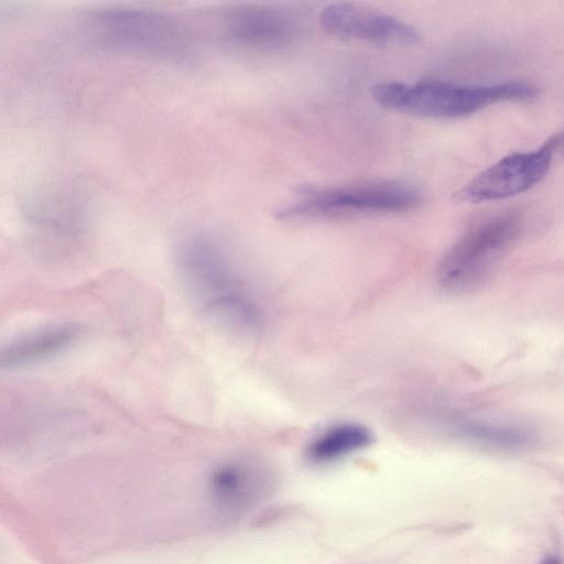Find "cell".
I'll return each instance as SVG.
<instances>
[{
    "instance_id": "1",
    "label": "cell",
    "mask_w": 564,
    "mask_h": 564,
    "mask_svg": "<svg viewBox=\"0 0 564 564\" xmlns=\"http://www.w3.org/2000/svg\"><path fill=\"white\" fill-rule=\"evenodd\" d=\"M176 265L186 293L205 315L240 329L258 327V306L215 241L202 235L186 238L177 248Z\"/></svg>"
},
{
    "instance_id": "2",
    "label": "cell",
    "mask_w": 564,
    "mask_h": 564,
    "mask_svg": "<svg viewBox=\"0 0 564 564\" xmlns=\"http://www.w3.org/2000/svg\"><path fill=\"white\" fill-rule=\"evenodd\" d=\"M539 95L523 82L463 85L443 80L382 82L372 87L373 100L384 109L430 119H456L502 101L530 100Z\"/></svg>"
},
{
    "instance_id": "3",
    "label": "cell",
    "mask_w": 564,
    "mask_h": 564,
    "mask_svg": "<svg viewBox=\"0 0 564 564\" xmlns=\"http://www.w3.org/2000/svg\"><path fill=\"white\" fill-rule=\"evenodd\" d=\"M421 192L401 181H370L344 186L303 185L295 199L276 214L279 219L340 218L356 215L399 214L417 208Z\"/></svg>"
},
{
    "instance_id": "4",
    "label": "cell",
    "mask_w": 564,
    "mask_h": 564,
    "mask_svg": "<svg viewBox=\"0 0 564 564\" xmlns=\"http://www.w3.org/2000/svg\"><path fill=\"white\" fill-rule=\"evenodd\" d=\"M523 230L524 218L519 210L500 214L467 230L442 257L438 285L458 294L481 286Z\"/></svg>"
},
{
    "instance_id": "5",
    "label": "cell",
    "mask_w": 564,
    "mask_h": 564,
    "mask_svg": "<svg viewBox=\"0 0 564 564\" xmlns=\"http://www.w3.org/2000/svg\"><path fill=\"white\" fill-rule=\"evenodd\" d=\"M98 43L158 58L184 61L192 54L189 34L173 17L145 9L98 11L90 21Z\"/></svg>"
},
{
    "instance_id": "6",
    "label": "cell",
    "mask_w": 564,
    "mask_h": 564,
    "mask_svg": "<svg viewBox=\"0 0 564 564\" xmlns=\"http://www.w3.org/2000/svg\"><path fill=\"white\" fill-rule=\"evenodd\" d=\"M562 134H553L538 149L511 153L494 163L454 194L457 202L503 199L539 184L547 174Z\"/></svg>"
},
{
    "instance_id": "7",
    "label": "cell",
    "mask_w": 564,
    "mask_h": 564,
    "mask_svg": "<svg viewBox=\"0 0 564 564\" xmlns=\"http://www.w3.org/2000/svg\"><path fill=\"white\" fill-rule=\"evenodd\" d=\"M300 23L293 13L278 7L241 4L223 17L226 40L240 48L254 52H276L295 42Z\"/></svg>"
},
{
    "instance_id": "8",
    "label": "cell",
    "mask_w": 564,
    "mask_h": 564,
    "mask_svg": "<svg viewBox=\"0 0 564 564\" xmlns=\"http://www.w3.org/2000/svg\"><path fill=\"white\" fill-rule=\"evenodd\" d=\"M322 29L335 36L382 45H413L420 33L408 22L354 2L328 4L319 14Z\"/></svg>"
},
{
    "instance_id": "9",
    "label": "cell",
    "mask_w": 564,
    "mask_h": 564,
    "mask_svg": "<svg viewBox=\"0 0 564 564\" xmlns=\"http://www.w3.org/2000/svg\"><path fill=\"white\" fill-rule=\"evenodd\" d=\"M437 423L448 435L495 452H525L538 443L536 433L530 426L513 421L446 414Z\"/></svg>"
},
{
    "instance_id": "10",
    "label": "cell",
    "mask_w": 564,
    "mask_h": 564,
    "mask_svg": "<svg viewBox=\"0 0 564 564\" xmlns=\"http://www.w3.org/2000/svg\"><path fill=\"white\" fill-rule=\"evenodd\" d=\"M76 336L77 330L65 325L46 326L23 334L3 346L1 367L20 368L50 359L67 349Z\"/></svg>"
},
{
    "instance_id": "11",
    "label": "cell",
    "mask_w": 564,
    "mask_h": 564,
    "mask_svg": "<svg viewBox=\"0 0 564 564\" xmlns=\"http://www.w3.org/2000/svg\"><path fill=\"white\" fill-rule=\"evenodd\" d=\"M372 432L355 422L334 424L316 435L307 445L306 456L313 463H329L370 446Z\"/></svg>"
},
{
    "instance_id": "12",
    "label": "cell",
    "mask_w": 564,
    "mask_h": 564,
    "mask_svg": "<svg viewBox=\"0 0 564 564\" xmlns=\"http://www.w3.org/2000/svg\"><path fill=\"white\" fill-rule=\"evenodd\" d=\"M249 471L238 464H225L210 475L209 489L215 501L234 505L243 499L249 486Z\"/></svg>"
},
{
    "instance_id": "13",
    "label": "cell",
    "mask_w": 564,
    "mask_h": 564,
    "mask_svg": "<svg viewBox=\"0 0 564 564\" xmlns=\"http://www.w3.org/2000/svg\"><path fill=\"white\" fill-rule=\"evenodd\" d=\"M539 564H563V563L557 556L547 555Z\"/></svg>"
},
{
    "instance_id": "14",
    "label": "cell",
    "mask_w": 564,
    "mask_h": 564,
    "mask_svg": "<svg viewBox=\"0 0 564 564\" xmlns=\"http://www.w3.org/2000/svg\"><path fill=\"white\" fill-rule=\"evenodd\" d=\"M562 142H563V145H564V134H562Z\"/></svg>"
}]
</instances>
